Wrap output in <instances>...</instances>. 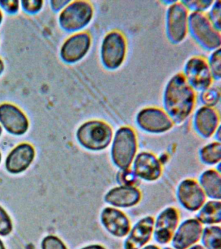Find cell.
Masks as SVG:
<instances>
[{
	"mask_svg": "<svg viewBox=\"0 0 221 249\" xmlns=\"http://www.w3.org/2000/svg\"><path fill=\"white\" fill-rule=\"evenodd\" d=\"M141 197L140 191L136 187L121 186L110 190L104 200L116 207L128 208L138 203Z\"/></svg>",
	"mask_w": 221,
	"mask_h": 249,
	"instance_id": "d6986e66",
	"label": "cell"
},
{
	"mask_svg": "<svg viewBox=\"0 0 221 249\" xmlns=\"http://www.w3.org/2000/svg\"><path fill=\"white\" fill-rule=\"evenodd\" d=\"M0 249H5L4 245H3V243L2 241L0 239Z\"/></svg>",
	"mask_w": 221,
	"mask_h": 249,
	"instance_id": "f35d334b",
	"label": "cell"
},
{
	"mask_svg": "<svg viewBox=\"0 0 221 249\" xmlns=\"http://www.w3.org/2000/svg\"><path fill=\"white\" fill-rule=\"evenodd\" d=\"M184 72V77L193 89L204 91L208 89L212 83V73L209 64L203 57L195 56L190 58L186 64Z\"/></svg>",
	"mask_w": 221,
	"mask_h": 249,
	"instance_id": "ba28073f",
	"label": "cell"
},
{
	"mask_svg": "<svg viewBox=\"0 0 221 249\" xmlns=\"http://www.w3.org/2000/svg\"><path fill=\"white\" fill-rule=\"evenodd\" d=\"M209 68L211 73L217 79L221 78V50L219 48L213 53L209 60Z\"/></svg>",
	"mask_w": 221,
	"mask_h": 249,
	"instance_id": "83f0119b",
	"label": "cell"
},
{
	"mask_svg": "<svg viewBox=\"0 0 221 249\" xmlns=\"http://www.w3.org/2000/svg\"><path fill=\"white\" fill-rule=\"evenodd\" d=\"M170 249V248H166V249Z\"/></svg>",
	"mask_w": 221,
	"mask_h": 249,
	"instance_id": "7bdbcfd3",
	"label": "cell"
},
{
	"mask_svg": "<svg viewBox=\"0 0 221 249\" xmlns=\"http://www.w3.org/2000/svg\"><path fill=\"white\" fill-rule=\"evenodd\" d=\"M179 221V213L175 208H166L157 218L154 228L155 240L166 244L171 239Z\"/></svg>",
	"mask_w": 221,
	"mask_h": 249,
	"instance_id": "7c38bea8",
	"label": "cell"
},
{
	"mask_svg": "<svg viewBox=\"0 0 221 249\" xmlns=\"http://www.w3.org/2000/svg\"><path fill=\"white\" fill-rule=\"evenodd\" d=\"M188 31V11L184 4L173 2L167 15V33L174 43H179L185 38Z\"/></svg>",
	"mask_w": 221,
	"mask_h": 249,
	"instance_id": "52a82bcc",
	"label": "cell"
},
{
	"mask_svg": "<svg viewBox=\"0 0 221 249\" xmlns=\"http://www.w3.org/2000/svg\"><path fill=\"white\" fill-rule=\"evenodd\" d=\"M154 220L151 216H147L139 220L132 229L127 239L125 249H140L150 240L154 230Z\"/></svg>",
	"mask_w": 221,
	"mask_h": 249,
	"instance_id": "ac0fdd59",
	"label": "cell"
},
{
	"mask_svg": "<svg viewBox=\"0 0 221 249\" xmlns=\"http://www.w3.org/2000/svg\"><path fill=\"white\" fill-rule=\"evenodd\" d=\"M181 3L184 4L186 8H189L195 12H201L210 7L211 4L213 3V1H203V0L196 1V0H194V1H182Z\"/></svg>",
	"mask_w": 221,
	"mask_h": 249,
	"instance_id": "4dcf8cb0",
	"label": "cell"
},
{
	"mask_svg": "<svg viewBox=\"0 0 221 249\" xmlns=\"http://www.w3.org/2000/svg\"><path fill=\"white\" fill-rule=\"evenodd\" d=\"M221 228L214 227H206L203 233V243L207 249H221Z\"/></svg>",
	"mask_w": 221,
	"mask_h": 249,
	"instance_id": "cb8c5ba5",
	"label": "cell"
},
{
	"mask_svg": "<svg viewBox=\"0 0 221 249\" xmlns=\"http://www.w3.org/2000/svg\"><path fill=\"white\" fill-rule=\"evenodd\" d=\"M1 153H0V162H1Z\"/></svg>",
	"mask_w": 221,
	"mask_h": 249,
	"instance_id": "b9f144b4",
	"label": "cell"
},
{
	"mask_svg": "<svg viewBox=\"0 0 221 249\" xmlns=\"http://www.w3.org/2000/svg\"><path fill=\"white\" fill-rule=\"evenodd\" d=\"M0 6L10 13H15L17 12L19 8V1H0Z\"/></svg>",
	"mask_w": 221,
	"mask_h": 249,
	"instance_id": "d6a6232c",
	"label": "cell"
},
{
	"mask_svg": "<svg viewBox=\"0 0 221 249\" xmlns=\"http://www.w3.org/2000/svg\"><path fill=\"white\" fill-rule=\"evenodd\" d=\"M82 249H105L103 247H102V245H90V246L85 247Z\"/></svg>",
	"mask_w": 221,
	"mask_h": 249,
	"instance_id": "e575fe53",
	"label": "cell"
},
{
	"mask_svg": "<svg viewBox=\"0 0 221 249\" xmlns=\"http://www.w3.org/2000/svg\"><path fill=\"white\" fill-rule=\"evenodd\" d=\"M137 149L136 134L129 126H123L116 132L112 147V159L121 169H129Z\"/></svg>",
	"mask_w": 221,
	"mask_h": 249,
	"instance_id": "3957f363",
	"label": "cell"
},
{
	"mask_svg": "<svg viewBox=\"0 0 221 249\" xmlns=\"http://www.w3.org/2000/svg\"><path fill=\"white\" fill-rule=\"evenodd\" d=\"M2 19H3L2 13H1V10H0V23H1V21H2Z\"/></svg>",
	"mask_w": 221,
	"mask_h": 249,
	"instance_id": "ab89813d",
	"label": "cell"
},
{
	"mask_svg": "<svg viewBox=\"0 0 221 249\" xmlns=\"http://www.w3.org/2000/svg\"><path fill=\"white\" fill-rule=\"evenodd\" d=\"M142 249H160L158 247L155 246V245H149Z\"/></svg>",
	"mask_w": 221,
	"mask_h": 249,
	"instance_id": "8d00e7d4",
	"label": "cell"
},
{
	"mask_svg": "<svg viewBox=\"0 0 221 249\" xmlns=\"http://www.w3.org/2000/svg\"><path fill=\"white\" fill-rule=\"evenodd\" d=\"M136 120L139 127L152 133L168 131L174 124L164 110L157 108L143 109L137 114Z\"/></svg>",
	"mask_w": 221,
	"mask_h": 249,
	"instance_id": "9c48e42d",
	"label": "cell"
},
{
	"mask_svg": "<svg viewBox=\"0 0 221 249\" xmlns=\"http://www.w3.org/2000/svg\"><path fill=\"white\" fill-rule=\"evenodd\" d=\"M117 181L119 184L123 186H135L137 185V180L136 175L133 171L127 169H121L117 175Z\"/></svg>",
	"mask_w": 221,
	"mask_h": 249,
	"instance_id": "484cf974",
	"label": "cell"
},
{
	"mask_svg": "<svg viewBox=\"0 0 221 249\" xmlns=\"http://www.w3.org/2000/svg\"><path fill=\"white\" fill-rule=\"evenodd\" d=\"M221 97L220 89L217 88H208L203 91L201 95V101L206 107H212L217 105Z\"/></svg>",
	"mask_w": 221,
	"mask_h": 249,
	"instance_id": "d4e9b609",
	"label": "cell"
},
{
	"mask_svg": "<svg viewBox=\"0 0 221 249\" xmlns=\"http://www.w3.org/2000/svg\"><path fill=\"white\" fill-rule=\"evenodd\" d=\"M91 45L88 33H77L69 37L62 47L61 55L65 62L73 63L84 57Z\"/></svg>",
	"mask_w": 221,
	"mask_h": 249,
	"instance_id": "4fadbf2b",
	"label": "cell"
},
{
	"mask_svg": "<svg viewBox=\"0 0 221 249\" xmlns=\"http://www.w3.org/2000/svg\"><path fill=\"white\" fill-rule=\"evenodd\" d=\"M3 70H4V64H3L2 60L0 58V74L2 73Z\"/></svg>",
	"mask_w": 221,
	"mask_h": 249,
	"instance_id": "d590c367",
	"label": "cell"
},
{
	"mask_svg": "<svg viewBox=\"0 0 221 249\" xmlns=\"http://www.w3.org/2000/svg\"><path fill=\"white\" fill-rule=\"evenodd\" d=\"M133 172L137 177L147 181L160 178L162 168L156 156L149 152H142L136 157L133 163Z\"/></svg>",
	"mask_w": 221,
	"mask_h": 249,
	"instance_id": "5bb4252c",
	"label": "cell"
},
{
	"mask_svg": "<svg viewBox=\"0 0 221 249\" xmlns=\"http://www.w3.org/2000/svg\"><path fill=\"white\" fill-rule=\"evenodd\" d=\"M113 130L111 126L102 121L92 120L85 123L79 128L77 138L87 149L101 151L111 143Z\"/></svg>",
	"mask_w": 221,
	"mask_h": 249,
	"instance_id": "7a4b0ae2",
	"label": "cell"
},
{
	"mask_svg": "<svg viewBox=\"0 0 221 249\" xmlns=\"http://www.w3.org/2000/svg\"><path fill=\"white\" fill-rule=\"evenodd\" d=\"M165 112L172 122L181 124L193 111L195 93L183 74L178 73L169 81L164 92Z\"/></svg>",
	"mask_w": 221,
	"mask_h": 249,
	"instance_id": "6da1fadb",
	"label": "cell"
},
{
	"mask_svg": "<svg viewBox=\"0 0 221 249\" xmlns=\"http://www.w3.org/2000/svg\"><path fill=\"white\" fill-rule=\"evenodd\" d=\"M35 152L29 143L20 144L7 157L5 167L9 173L18 174L26 171L34 161Z\"/></svg>",
	"mask_w": 221,
	"mask_h": 249,
	"instance_id": "e0dca14e",
	"label": "cell"
},
{
	"mask_svg": "<svg viewBox=\"0 0 221 249\" xmlns=\"http://www.w3.org/2000/svg\"><path fill=\"white\" fill-rule=\"evenodd\" d=\"M209 20L215 28L221 31V1L215 2L209 14Z\"/></svg>",
	"mask_w": 221,
	"mask_h": 249,
	"instance_id": "f546056e",
	"label": "cell"
},
{
	"mask_svg": "<svg viewBox=\"0 0 221 249\" xmlns=\"http://www.w3.org/2000/svg\"><path fill=\"white\" fill-rule=\"evenodd\" d=\"M42 249H67L63 241L54 235H48L42 241Z\"/></svg>",
	"mask_w": 221,
	"mask_h": 249,
	"instance_id": "f1b7e54d",
	"label": "cell"
},
{
	"mask_svg": "<svg viewBox=\"0 0 221 249\" xmlns=\"http://www.w3.org/2000/svg\"><path fill=\"white\" fill-rule=\"evenodd\" d=\"M21 3L25 11L28 13H34L41 9L43 1L31 0V1H22Z\"/></svg>",
	"mask_w": 221,
	"mask_h": 249,
	"instance_id": "1f68e13d",
	"label": "cell"
},
{
	"mask_svg": "<svg viewBox=\"0 0 221 249\" xmlns=\"http://www.w3.org/2000/svg\"><path fill=\"white\" fill-rule=\"evenodd\" d=\"M0 123L7 131L15 135H22L29 128L28 120L24 113L9 103L0 105Z\"/></svg>",
	"mask_w": 221,
	"mask_h": 249,
	"instance_id": "8fae6325",
	"label": "cell"
},
{
	"mask_svg": "<svg viewBox=\"0 0 221 249\" xmlns=\"http://www.w3.org/2000/svg\"><path fill=\"white\" fill-rule=\"evenodd\" d=\"M188 26L194 38L204 48L209 50L220 48L221 32L215 28L204 14L192 13L188 17Z\"/></svg>",
	"mask_w": 221,
	"mask_h": 249,
	"instance_id": "277c9868",
	"label": "cell"
},
{
	"mask_svg": "<svg viewBox=\"0 0 221 249\" xmlns=\"http://www.w3.org/2000/svg\"><path fill=\"white\" fill-rule=\"evenodd\" d=\"M219 115L217 110L209 107H204L196 112L194 124L198 133L204 138H209L217 130L219 124Z\"/></svg>",
	"mask_w": 221,
	"mask_h": 249,
	"instance_id": "ffe728a7",
	"label": "cell"
},
{
	"mask_svg": "<svg viewBox=\"0 0 221 249\" xmlns=\"http://www.w3.org/2000/svg\"><path fill=\"white\" fill-rule=\"evenodd\" d=\"M178 200L184 208L190 211H197L205 201V194L201 185L193 179H186L178 188Z\"/></svg>",
	"mask_w": 221,
	"mask_h": 249,
	"instance_id": "30bf717a",
	"label": "cell"
},
{
	"mask_svg": "<svg viewBox=\"0 0 221 249\" xmlns=\"http://www.w3.org/2000/svg\"><path fill=\"white\" fill-rule=\"evenodd\" d=\"M203 227L197 219L186 220L180 225L172 239V245L176 249H186L201 238Z\"/></svg>",
	"mask_w": 221,
	"mask_h": 249,
	"instance_id": "9a60e30c",
	"label": "cell"
},
{
	"mask_svg": "<svg viewBox=\"0 0 221 249\" xmlns=\"http://www.w3.org/2000/svg\"><path fill=\"white\" fill-rule=\"evenodd\" d=\"M197 219L201 223H220L221 220V203L220 201H209L200 208Z\"/></svg>",
	"mask_w": 221,
	"mask_h": 249,
	"instance_id": "7402d4cb",
	"label": "cell"
},
{
	"mask_svg": "<svg viewBox=\"0 0 221 249\" xmlns=\"http://www.w3.org/2000/svg\"><path fill=\"white\" fill-rule=\"evenodd\" d=\"M200 185L205 194L209 198L220 200L221 197V178L220 171L209 169L200 177Z\"/></svg>",
	"mask_w": 221,
	"mask_h": 249,
	"instance_id": "44dd1931",
	"label": "cell"
},
{
	"mask_svg": "<svg viewBox=\"0 0 221 249\" xmlns=\"http://www.w3.org/2000/svg\"><path fill=\"white\" fill-rule=\"evenodd\" d=\"M13 230L12 221L7 212L0 206V235L5 236Z\"/></svg>",
	"mask_w": 221,
	"mask_h": 249,
	"instance_id": "4316f807",
	"label": "cell"
},
{
	"mask_svg": "<svg viewBox=\"0 0 221 249\" xmlns=\"http://www.w3.org/2000/svg\"><path fill=\"white\" fill-rule=\"evenodd\" d=\"M69 1H65V0H55L51 2L52 8L55 11H59V9L65 7L68 3H69Z\"/></svg>",
	"mask_w": 221,
	"mask_h": 249,
	"instance_id": "836d02e7",
	"label": "cell"
},
{
	"mask_svg": "<svg viewBox=\"0 0 221 249\" xmlns=\"http://www.w3.org/2000/svg\"><path fill=\"white\" fill-rule=\"evenodd\" d=\"M93 13L92 6L88 1H73L62 12L59 17L60 23L66 30H79L90 22Z\"/></svg>",
	"mask_w": 221,
	"mask_h": 249,
	"instance_id": "8992f818",
	"label": "cell"
},
{
	"mask_svg": "<svg viewBox=\"0 0 221 249\" xmlns=\"http://www.w3.org/2000/svg\"><path fill=\"white\" fill-rule=\"evenodd\" d=\"M190 249H205L203 248V247L201 246V245H195V246L191 247V248Z\"/></svg>",
	"mask_w": 221,
	"mask_h": 249,
	"instance_id": "74e56055",
	"label": "cell"
},
{
	"mask_svg": "<svg viewBox=\"0 0 221 249\" xmlns=\"http://www.w3.org/2000/svg\"><path fill=\"white\" fill-rule=\"evenodd\" d=\"M201 160L206 164H215L221 159V145L220 142H213L205 145L200 152Z\"/></svg>",
	"mask_w": 221,
	"mask_h": 249,
	"instance_id": "603a6c76",
	"label": "cell"
},
{
	"mask_svg": "<svg viewBox=\"0 0 221 249\" xmlns=\"http://www.w3.org/2000/svg\"><path fill=\"white\" fill-rule=\"evenodd\" d=\"M101 221L106 231L114 236H125L131 230V223L127 215L116 208H104L101 215Z\"/></svg>",
	"mask_w": 221,
	"mask_h": 249,
	"instance_id": "2e32d148",
	"label": "cell"
},
{
	"mask_svg": "<svg viewBox=\"0 0 221 249\" xmlns=\"http://www.w3.org/2000/svg\"><path fill=\"white\" fill-rule=\"evenodd\" d=\"M127 42L121 32L114 31L108 33L102 46V63L108 69H117L125 60Z\"/></svg>",
	"mask_w": 221,
	"mask_h": 249,
	"instance_id": "5b68a950",
	"label": "cell"
},
{
	"mask_svg": "<svg viewBox=\"0 0 221 249\" xmlns=\"http://www.w3.org/2000/svg\"><path fill=\"white\" fill-rule=\"evenodd\" d=\"M1 132H2V128H1V126H0V135H1Z\"/></svg>",
	"mask_w": 221,
	"mask_h": 249,
	"instance_id": "60d3db41",
	"label": "cell"
}]
</instances>
